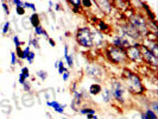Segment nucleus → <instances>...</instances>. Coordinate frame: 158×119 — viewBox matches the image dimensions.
Masks as SVG:
<instances>
[{"label":"nucleus","instance_id":"6ab92c4d","mask_svg":"<svg viewBox=\"0 0 158 119\" xmlns=\"http://www.w3.org/2000/svg\"><path fill=\"white\" fill-rule=\"evenodd\" d=\"M81 116H88V114H96V110L90 106H82L77 112Z\"/></svg>","mask_w":158,"mask_h":119},{"label":"nucleus","instance_id":"c9c22d12","mask_svg":"<svg viewBox=\"0 0 158 119\" xmlns=\"http://www.w3.org/2000/svg\"><path fill=\"white\" fill-rule=\"evenodd\" d=\"M17 63H18V58H17L16 56V53L15 51H11V67L13 68Z\"/></svg>","mask_w":158,"mask_h":119},{"label":"nucleus","instance_id":"c03bdc74","mask_svg":"<svg viewBox=\"0 0 158 119\" xmlns=\"http://www.w3.org/2000/svg\"><path fill=\"white\" fill-rule=\"evenodd\" d=\"M48 42H49V44H50V47H52V48H55L56 47V40H54V38H48Z\"/></svg>","mask_w":158,"mask_h":119},{"label":"nucleus","instance_id":"aec40b11","mask_svg":"<svg viewBox=\"0 0 158 119\" xmlns=\"http://www.w3.org/2000/svg\"><path fill=\"white\" fill-rule=\"evenodd\" d=\"M101 98H102V101L105 104H110L112 101V94L110 88L106 87L102 88V92H101Z\"/></svg>","mask_w":158,"mask_h":119},{"label":"nucleus","instance_id":"4be33fe9","mask_svg":"<svg viewBox=\"0 0 158 119\" xmlns=\"http://www.w3.org/2000/svg\"><path fill=\"white\" fill-rule=\"evenodd\" d=\"M20 24H22V26H23V30H26V31H31L32 30V26H31V23H30V19H29V16L22 17Z\"/></svg>","mask_w":158,"mask_h":119},{"label":"nucleus","instance_id":"f3484780","mask_svg":"<svg viewBox=\"0 0 158 119\" xmlns=\"http://www.w3.org/2000/svg\"><path fill=\"white\" fill-rule=\"evenodd\" d=\"M102 92V87H101V83H92L89 91H88V94L90 96H96V95L101 94Z\"/></svg>","mask_w":158,"mask_h":119},{"label":"nucleus","instance_id":"3c124183","mask_svg":"<svg viewBox=\"0 0 158 119\" xmlns=\"http://www.w3.org/2000/svg\"><path fill=\"white\" fill-rule=\"evenodd\" d=\"M63 119H74V118H69V117H63Z\"/></svg>","mask_w":158,"mask_h":119},{"label":"nucleus","instance_id":"7ed1b4c3","mask_svg":"<svg viewBox=\"0 0 158 119\" xmlns=\"http://www.w3.org/2000/svg\"><path fill=\"white\" fill-rule=\"evenodd\" d=\"M85 74L87 78L92 79L96 83H101L107 78V71L105 69V67L95 62H89L85 67Z\"/></svg>","mask_w":158,"mask_h":119},{"label":"nucleus","instance_id":"393cba45","mask_svg":"<svg viewBox=\"0 0 158 119\" xmlns=\"http://www.w3.org/2000/svg\"><path fill=\"white\" fill-rule=\"evenodd\" d=\"M64 61H65V63L68 64V68H70V69L74 68V66H75V55L71 53L64 58Z\"/></svg>","mask_w":158,"mask_h":119},{"label":"nucleus","instance_id":"49530a36","mask_svg":"<svg viewBox=\"0 0 158 119\" xmlns=\"http://www.w3.org/2000/svg\"><path fill=\"white\" fill-rule=\"evenodd\" d=\"M140 118L145 119V116H144V112H140Z\"/></svg>","mask_w":158,"mask_h":119},{"label":"nucleus","instance_id":"ddd939ff","mask_svg":"<svg viewBox=\"0 0 158 119\" xmlns=\"http://www.w3.org/2000/svg\"><path fill=\"white\" fill-rule=\"evenodd\" d=\"M47 106L48 107H51L56 113H58V114H64L65 113V108H67V105H64V104H61L58 103L57 100H50V101H47Z\"/></svg>","mask_w":158,"mask_h":119},{"label":"nucleus","instance_id":"f257e3e1","mask_svg":"<svg viewBox=\"0 0 158 119\" xmlns=\"http://www.w3.org/2000/svg\"><path fill=\"white\" fill-rule=\"evenodd\" d=\"M120 81L124 83V86L128 92V94L131 95H143L146 92V87L143 83L142 78L132 71L128 68H124L121 71V76H120Z\"/></svg>","mask_w":158,"mask_h":119},{"label":"nucleus","instance_id":"6e6552de","mask_svg":"<svg viewBox=\"0 0 158 119\" xmlns=\"http://www.w3.org/2000/svg\"><path fill=\"white\" fill-rule=\"evenodd\" d=\"M140 43H135L132 44L131 47L126 50V56L128 62H133V63H144V60H143L142 51H140V48H139Z\"/></svg>","mask_w":158,"mask_h":119},{"label":"nucleus","instance_id":"e433bc0d","mask_svg":"<svg viewBox=\"0 0 158 119\" xmlns=\"http://www.w3.org/2000/svg\"><path fill=\"white\" fill-rule=\"evenodd\" d=\"M1 6H2V11L6 16H10V6L7 5L6 1H1Z\"/></svg>","mask_w":158,"mask_h":119},{"label":"nucleus","instance_id":"a211bd4d","mask_svg":"<svg viewBox=\"0 0 158 119\" xmlns=\"http://www.w3.org/2000/svg\"><path fill=\"white\" fill-rule=\"evenodd\" d=\"M29 19H30V23H31L32 30H33L35 28L42 25V24H40V15H38L37 12H36V13H32L31 16H29Z\"/></svg>","mask_w":158,"mask_h":119},{"label":"nucleus","instance_id":"79ce46f5","mask_svg":"<svg viewBox=\"0 0 158 119\" xmlns=\"http://www.w3.org/2000/svg\"><path fill=\"white\" fill-rule=\"evenodd\" d=\"M62 78H63V81H68L69 78H70V71L67 70L65 73H63V74H62Z\"/></svg>","mask_w":158,"mask_h":119},{"label":"nucleus","instance_id":"20e7f679","mask_svg":"<svg viewBox=\"0 0 158 119\" xmlns=\"http://www.w3.org/2000/svg\"><path fill=\"white\" fill-rule=\"evenodd\" d=\"M75 40L77 45L85 49H93V40H92V30L89 26H81L75 32Z\"/></svg>","mask_w":158,"mask_h":119},{"label":"nucleus","instance_id":"bb28decb","mask_svg":"<svg viewBox=\"0 0 158 119\" xmlns=\"http://www.w3.org/2000/svg\"><path fill=\"white\" fill-rule=\"evenodd\" d=\"M24 80H29L30 79V69L27 68V67H22V69H20V74H19Z\"/></svg>","mask_w":158,"mask_h":119},{"label":"nucleus","instance_id":"423d86ee","mask_svg":"<svg viewBox=\"0 0 158 119\" xmlns=\"http://www.w3.org/2000/svg\"><path fill=\"white\" fill-rule=\"evenodd\" d=\"M127 23L132 25L137 31L139 32L143 36V38L149 33V29H148V19L145 15L142 13H133L131 17L127 18Z\"/></svg>","mask_w":158,"mask_h":119},{"label":"nucleus","instance_id":"c756f323","mask_svg":"<svg viewBox=\"0 0 158 119\" xmlns=\"http://www.w3.org/2000/svg\"><path fill=\"white\" fill-rule=\"evenodd\" d=\"M23 7L25 8V10H26V8H30L33 13H36V12H37V7H36V5H35L33 2H30V1H24Z\"/></svg>","mask_w":158,"mask_h":119},{"label":"nucleus","instance_id":"f8f14e48","mask_svg":"<svg viewBox=\"0 0 158 119\" xmlns=\"http://www.w3.org/2000/svg\"><path fill=\"white\" fill-rule=\"evenodd\" d=\"M92 30V40H93V45L94 47H102L105 44V36L101 32H99L94 28H90Z\"/></svg>","mask_w":158,"mask_h":119},{"label":"nucleus","instance_id":"8fccbe9b","mask_svg":"<svg viewBox=\"0 0 158 119\" xmlns=\"http://www.w3.org/2000/svg\"><path fill=\"white\" fill-rule=\"evenodd\" d=\"M118 119H128V118H126V117H119Z\"/></svg>","mask_w":158,"mask_h":119},{"label":"nucleus","instance_id":"a18cd8bd","mask_svg":"<svg viewBox=\"0 0 158 119\" xmlns=\"http://www.w3.org/2000/svg\"><path fill=\"white\" fill-rule=\"evenodd\" d=\"M132 119H142L140 118V112H139V113H135V116L132 117Z\"/></svg>","mask_w":158,"mask_h":119},{"label":"nucleus","instance_id":"de8ad7c7","mask_svg":"<svg viewBox=\"0 0 158 119\" xmlns=\"http://www.w3.org/2000/svg\"><path fill=\"white\" fill-rule=\"evenodd\" d=\"M69 35H70V32H69V31L65 32V37H69Z\"/></svg>","mask_w":158,"mask_h":119},{"label":"nucleus","instance_id":"4c0bfd02","mask_svg":"<svg viewBox=\"0 0 158 119\" xmlns=\"http://www.w3.org/2000/svg\"><path fill=\"white\" fill-rule=\"evenodd\" d=\"M93 5V1H89V0H82L81 1V6L85 8H90Z\"/></svg>","mask_w":158,"mask_h":119},{"label":"nucleus","instance_id":"4468645a","mask_svg":"<svg viewBox=\"0 0 158 119\" xmlns=\"http://www.w3.org/2000/svg\"><path fill=\"white\" fill-rule=\"evenodd\" d=\"M22 103L25 107H32L35 105V98L32 93H24L22 95Z\"/></svg>","mask_w":158,"mask_h":119},{"label":"nucleus","instance_id":"b1692460","mask_svg":"<svg viewBox=\"0 0 158 119\" xmlns=\"http://www.w3.org/2000/svg\"><path fill=\"white\" fill-rule=\"evenodd\" d=\"M10 31H11V22L6 20L1 25V33H2V36H7Z\"/></svg>","mask_w":158,"mask_h":119},{"label":"nucleus","instance_id":"dca6fc26","mask_svg":"<svg viewBox=\"0 0 158 119\" xmlns=\"http://www.w3.org/2000/svg\"><path fill=\"white\" fill-rule=\"evenodd\" d=\"M27 45L30 48H35V50H40V38L36 37L33 33H31L29 36V40H27Z\"/></svg>","mask_w":158,"mask_h":119},{"label":"nucleus","instance_id":"a878e982","mask_svg":"<svg viewBox=\"0 0 158 119\" xmlns=\"http://www.w3.org/2000/svg\"><path fill=\"white\" fill-rule=\"evenodd\" d=\"M36 76H37L42 82H44V81L48 79V71L44 70V69H40V70H37V73H36Z\"/></svg>","mask_w":158,"mask_h":119},{"label":"nucleus","instance_id":"39448f33","mask_svg":"<svg viewBox=\"0 0 158 119\" xmlns=\"http://www.w3.org/2000/svg\"><path fill=\"white\" fill-rule=\"evenodd\" d=\"M112 94V99L115 100L119 105H124L127 100V94L128 92L124 86V83L120 80H113L111 82V87H110Z\"/></svg>","mask_w":158,"mask_h":119},{"label":"nucleus","instance_id":"f03ea898","mask_svg":"<svg viewBox=\"0 0 158 119\" xmlns=\"http://www.w3.org/2000/svg\"><path fill=\"white\" fill-rule=\"evenodd\" d=\"M103 55L106 57V60L111 63L115 64V66H120V64H126L128 63L126 56V50L120 49V48H115L113 45H107L103 50Z\"/></svg>","mask_w":158,"mask_h":119},{"label":"nucleus","instance_id":"ea45409f","mask_svg":"<svg viewBox=\"0 0 158 119\" xmlns=\"http://www.w3.org/2000/svg\"><path fill=\"white\" fill-rule=\"evenodd\" d=\"M23 2L22 0H11V5H15L16 7H19V6H23Z\"/></svg>","mask_w":158,"mask_h":119},{"label":"nucleus","instance_id":"412c9836","mask_svg":"<svg viewBox=\"0 0 158 119\" xmlns=\"http://www.w3.org/2000/svg\"><path fill=\"white\" fill-rule=\"evenodd\" d=\"M33 35H35L36 37L44 36L45 38H49V33H48V31L44 29V26H42V25H40V26H37V28L33 29Z\"/></svg>","mask_w":158,"mask_h":119},{"label":"nucleus","instance_id":"f704fd0d","mask_svg":"<svg viewBox=\"0 0 158 119\" xmlns=\"http://www.w3.org/2000/svg\"><path fill=\"white\" fill-rule=\"evenodd\" d=\"M12 42L15 43L16 48H19L20 45H22V40H19V36H18V35H16V33L12 36Z\"/></svg>","mask_w":158,"mask_h":119},{"label":"nucleus","instance_id":"9b49d317","mask_svg":"<svg viewBox=\"0 0 158 119\" xmlns=\"http://www.w3.org/2000/svg\"><path fill=\"white\" fill-rule=\"evenodd\" d=\"M93 4H95L98 8L102 12L103 15H106V16H110L112 13V10H113V2L112 1H107V0H95L93 1Z\"/></svg>","mask_w":158,"mask_h":119},{"label":"nucleus","instance_id":"37998d69","mask_svg":"<svg viewBox=\"0 0 158 119\" xmlns=\"http://www.w3.org/2000/svg\"><path fill=\"white\" fill-rule=\"evenodd\" d=\"M76 89H77V82L75 81V82H73L70 85V93H74Z\"/></svg>","mask_w":158,"mask_h":119},{"label":"nucleus","instance_id":"473e14b6","mask_svg":"<svg viewBox=\"0 0 158 119\" xmlns=\"http://www.w3.org/2000/svg\"><path fill=\"white\" fill-rule=\"evenodd\" d=\"M35 58H36V53L31 50V53L27 55V57L25 58V61H26L29 64H32V63H33V61H35Z\"/></svg>","mask_w":158,"mask_h":119},{"label":"nucleus","instance_id":"9d476101","mask_svg":"<svg viewBox=\"0 0 158 119\" xmlns=\"http://www.w3.org/2000/svg\"><path fill=\"white\" fill-rule=\"evenodd\" d=\"M111 43H112V45H113V47L120 48V49H124V50H127L128 48L132 45L130 40H127V38H125V37H123V36H120L119 33L112 36Z\"/></svg>","mask_w":158,"mask_h":119},{"label":"nucleus","instance_id":"7c9ffc66","mask_svg":"<svg viewBox=\"0 0 158 119\" xmlns=\"http://www.w3.org/2000/svg\"><path fill=\"white\" fill-rule=\"evenodd\" d=\"M22 86H23V89H24V92H25V93H31L32 92V82L31 81L26 80Z\"/></svg>","mask_w":158,"mask_h":119},{"label":"nucleus","instance_id":"1a4fd4ad","mask_svg":"<svg viewBox=\"0 0 158 119\" xmlns=\"http://www.w3.org/2000/svg\"><path fill=\"white\" fill-rule=\"evenodd\" d=\"M139 48H140V51H142L143 55V60H144V63L149 64V66H152L153 68H156L158 66V57L155 56L150 51L149 48H146L144 44H139Z\"/></svg>","mask_w":158,"mask_h":119},{"label":"nucleus","instance_id":"c85d7f7f","mask_svg":"<svg viewBox=\"0 0 158 119\" xmlns=\"http://www.w3.org/2000/svg\"><path fill=\"white\" fill-rule=\"evenodd\" d=\"M57 61H58V64H57V70H58V74H60V75H62V74L65 73L68 69H67V67L64 66L63 60H57Z\"/></svg>","mask_w":158,"mask_h":119},{"label":"nucleus","instance_id":"2eb2a0df","mask_svg":"<svg viewBox=\"0 0 158 119\" xmlns=\"http://www.w3.org/2000/svg\"><path fill=\"white\" fill-rule=\"evenodd\" d=\"M95 29L98 30L99 32H101V33H110L111 32V26L108 25L107 23H105L103 20H99L98 23H96V25H95Z\"/></svg>","mask_w":158,"mask_h":119},{"label":"nucleus","instance_id":"5701e85b","mask_svg":"<svg viewBox=\"0 0 158 119\" xmlns=\"http://www.w3.org/2000/svg\"><path fill=\"white\" fill-rule=\"evenodd\" d=\"M69 5H71L73 6V12H75V13H79L80 10L82 8V6H81V0H70V1H67Z\"/></svg>","mask_w":158,"mask_h":119},{"label":"nucleus","instance_id":"58836bf2","mask_svg":"<svg viewBox=\"0 0 158 119\" xmlns=\"http://www.w3.org/2000/svg\"><path fill=\"white\" fill-rule=\"evenodd\" d=\"M31 53V48L29 47V45H26V47L23 49V56H24V61H25V58L27 57V55Z\"/></svg>","mask_w":158,"mask_h":119},{"label":"nucleus","instance_id":"a19ab883","mask_svg":"<svg viewBox=\"0 0 158 119\" xmlns=\"http://www.w3.org/2000/svg\"><path fill=\"white\" fill-rule=\"evenodd\" d=\"M69 55V45L68 44H64V50H63V57L65 58L67 56Z\"/></svg>","mask_w":158,"mask_h":119},{"label":"nucleus","instance_id":"0eeeda50","mask_svg":"<svg viewBox=\"0 0 158 119\" xmlns=\"http://www.w3.org/2000/svg\"><path fill=\"white\" fill-rule=\"evenodd\" d=\"M119 35L125 37L127 40L131 42V44H135V43H139V40H143V36L139 32L135 30L132 25H130L128 23H124L119 25Z\"/></svg>","mask_w":158,"mask_h":119},{"label":"nucleus","instance_id":"09e8293b","mask_svg":"<svg viewBox=\"0 0 158 119\" xmlns=\"http://www.w3.org/2000/svg\"><path fill=\"white\" fill-rule=\"evenodd\" d=\"M57 64H58V61H56V62H55V64H54V67H55L56 69H57Z\"/></svg>","mask_w":158,"mask_h":119},{"label":"nucleus","instance_id":"72a5a7b5","mask_svg":"<svg viewBox=\"0 0 158 119\" xmlns=\"http://www.w3.org/2000/svg\"><path fill=\"white\" fill-rule=\"evenodd\" d=\"M16 8V15L19 17H24L26 16V10L23 7V6H19V7H15Z\"/></svg>","mask_w":158,"mask_h":119},{"label":"nucleus","instance_id":"2f4dec72","mask_svg":"<svg viewBox=\"0 0 158 119\" xmlns=\"http://www.w3.org/2000/svg\"><path fill=\"white\" fill-rule=\"evenodd\" d=\"M148 108H150L151 111H153L155 113H157V112H158V103H157V100H152V101H149V106H148Z\"/></svg>","mask_w":158,"mask_h":119},{"label":"nucleus","instance_id":"cd10ccee","mask_svg":"<svg viewBox=\"0 0 158 119\" xmlns=\"http://www.w3.org/2000/svg\"><path fill=\"white\" fill-rule=\"evenodd\" d=\"M144 116H145V119H158L157 113L151 111L150 108H146V110L144 111Z\"/></svg>","mask_w":158,"mask_h":119}]
</instances>
